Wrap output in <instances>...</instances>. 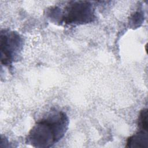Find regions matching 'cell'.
<instances>
[{"label": "cell", "mask_w": 148, "mask_h": 148, "mask_svg": "<svg viewBox=\"0 0 148 148\" xmlns=\"http://www.w3.org/2000/svg\"><path fill=\"white\" fill-rule=\"evenodd\" d=\"M50 14L60 23L69 25L87 24L95 19L94 5L88 1H69L63 11L54 7L51 9Z\"/></svg>", "instance_id": "2"}, {"label": "cell", "mask_w": 148, "mask_h": 148, "mask_svg": "<svg viewBox=\"0 0 148 148\" xmlns=\"http://www.w3.org/2000/svg\"><path fill=\"white\" fill-rule=\"evenodd\" d=\"M1 64L10 67L17 60L23 48V40L14 31L1 30L0 35Z\"/></svg>", "instance_id": "3"}, {"label": "cell", "mask_w": 148, "mask_h": 148, "mask_svg": "<svg viewBox=\"0 0 148 148\" xmlns=\"http://www.w3.org/2000/svg\"><path fill=\"white\" fill-rule=\"evenodd\" d=\"M148 143L147 131L139 130L129 137L126 143L127 147H147Z\"/></svg>", "instance_id": "4"}, {"label": "cell", "mask_w": 148, "mask_h": 148, "mask_svg": "<svg viewBox=\"0 0 148 148\" xmlns=\"http://www.w3.org/2000/svg\"><path fill=\"white\" fill-rule=\"evenodd\" d=\"M138 125L140 130L147 131L148 123H147V109H143L140 110L138 120Z\"/></svg>", "instance_id": "5"}, {"label": "cell", "mask_w": 148, "mask_h": 148, "mask_svg": "<svg viewBox=\"0 0 148 148\" xmlns=\"http://www.w3.org/2000/svg\"><path fill=\"white\" fill-rule=\"evenodd\" d=\"M69 124L67 115L53 111L36 123L29 132L26 142L35 147H50L65 135Z\"/></svg>", "instance_id": "1"}]
</instances>
